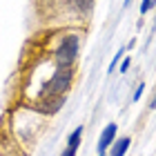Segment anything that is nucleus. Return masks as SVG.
Returning <instances> with one entry per match:
<instances>
[{
	"label": "nucleus",
	"mask_w": 156,
	"mask_h": 156,
	"mask_svg": "<svg viewBox=\"0 0 156 156\" xmlns=\"http://www.w3.org/2000/svg\"><path fill=\"white\" fill-rule=\"evenodd\" d=\"M101 156H105V154H101Z\"/></svg>",
	"instance_id": "f8f14e48"
},
{
	"label": "nucleus",
	"mask_w": 156,
	"mask_h": 156,
	"mask_svg": "<svg viewBox=\"0 0 156 156\" xmlns=\"http://www.w3.org/2000/svg\"><path fill=\"white\" fill-rule=\"evenodd\" d=\"M154 27H156V20H154Z\"/></svg>",
	"instance_id": "9b49d317"
},
{
	"label": "nucleus",
	"mask_w": 156,
	"mask_h": 156,
	"mask_svg": "<svg viewBox=\"0 0 156 156\" xmlns=\"http://www.w3.org/2000/svg\"><path fill=\"white\" fill-rule=\"evenodd\" d=\"M114 138H116V123H109V125L103 129L101 140H98V154H105V152H107V147L114 143Z\"/></svg>",
	"instance_id": "f03ea898"
},
{
	"label": "nucleus",
	"mask_w": 156,
	"mask_h": 156,
	"mask_svg": "<svg viewBox=\"0 0 156 156\" xmlns=\"http://www.w3.org/2000/svg\"><path fill=\"white\" fill-rule=\"evenodd\" d=\"M123 54H125V47H123V49H118V54L114 56V60H112V65H109V72H114V67L118 65V60L123 58Z\"/></svg>",
	"instance_id": "39448f33"
},
{
	"label": "nucleus",
	"mask_w": 156,
	"mask_h": 156,
	"mask_svg": "<svg viewBox=\"0 0 156 156\" xmlns=\"http://www.w3.org/2000/svg\"><path fill=\"white\" fill-rule=\"evenodd\" d=\"M152 5H154L152 0H143V5H140V13H143V16H145V13H147V11L152 9Z\"/></svg>",
	"instance_id": "423d86ee"
},
{
	"label": "nucleus",
	"mask_w": 156,
	"mask_h": 156,
	"mask_svg": "<svg viewBox=\"0 0 156 156\" xmlns=\"http://www.w3.org/2000/svg\"><path fill=\"white\" fill-rule=\"evenodd\" d=\"M150 107H152V109H154V107H156V96H154V98H152V103H150Z\"/></svg>",
	"instance_id": "1a4fd4ad"
},
{
	"label": "nucleus",
	"mask_w": 156,
	"mask_h": 156,
	"mask_svg": "<svg viewBox=\"0 0 156 156\" xmlns=\"http://www.w3.org/2000/svg\"><path fill=\"white\" fill-rule=\"evenodd\" d=\"M143 89H145V85L140 83L138 87H136V91H134V101H138V98H140V94H143Z\"/></svg>",
	"instance_id": "0eeeda50"
},
{
	"label": "nucleus",
	"mask_w": 156,
	"mask_h": 156,
	"mask_svg": "<svg viewBox=\"0 0 156 156\" xmlns=\"http://www.w3.org/2000/svg\"><path fill=\"white\" fill-rule=\"evenodd\" d=\"M78 36L76 34H69V36L60 38L58 47L54 49V62L56 67H65V69H74L76 56H78Z\"/></svg>",
	"instance_id": "f257e3e1"
},
{
	"label": "nucleus",
	"mask_w": 156,
	"mask_h": 156,
	"mask_svg": "<svg viewBox=\"0 0 156 156\" xmlns=\"http://www.w3.org/2000/svg\"><path fill=\"white\" fill-rule=\"evenodd\" d=\"M127 69H129V58H125V60H123V65H120V74H125Z\"/></svg>",
	"instance_id": "6e6552de"
},
{
	"label": "nucleus",
	"mask_w": 156,
	"mask_h": 156,
	"mask_svg": "<svg viewBox=\"0 0 156 156\" xmlns=\"http://www.w3.org/2000/svg\"><path fill=\"white\" fill-rule=\"evenodd\" d=\"M129 143H132V138H129V136H123V138L118 140V143H114L112 156H125V152H127V147H129Z\"/></svg>",
	"instance_id": "20e7f679"
},
{
	"label": "nucleus",
	"mask_w": 156,
	"mask_h": 156,
	"mask_svg": "<svg viewBox=\"0 0 156 156\" xmlns=\"http://www.w3.org/2000/svg\"><path fill=\"white\" fill-rule=\"evenodd\" d=\"M80 136H83V125L76 127V129L69 134V138H67V150L62 152V156H76V150H78V145H80Z\"/></svg>",
	"instance_id": "7ed1b4c3"
},
{
	"label": "nucleus",
	"mask_w": 156,
	"mask_h": 156,
	"mask_svg": "<svg viewBox=\"0 0 156 156\" xmlns=\"http://www.w3.org/2000/svg\"><path fill=\"white\" fill-rule=\"evenodd\" d=\"M129 2H132V0H125V7H127V5H129Z\"/></svg>",
	"instance_id": "9d476101"
}]
</instances>
